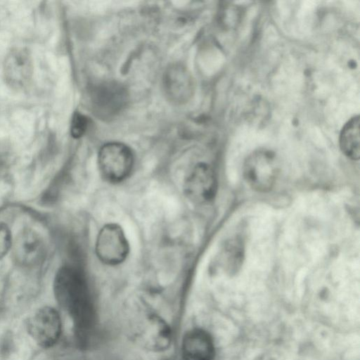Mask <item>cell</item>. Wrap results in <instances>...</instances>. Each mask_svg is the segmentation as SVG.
Instances as JSON below:
<instances>
[{
	"label": "cell",
	"instance_id": "cell-1",
	"mask_svg": "<svg viewBox=\"0 0 360 360\" xmlns=\"http://www.w3.org/2000/svg\"><path fill=\"white\" fill-rule=\"evenodd\" d=\"M54 293L59 304L79 330L90 328L94 309L86 281L82 272L72 266L62 267L56 274Z\"/></svg>",
	"mask_w": 360,
	"mask_h": 360
},
{
	"label": "cell",
	"instance_id": "cell-2",
	"mask_svg": "<svg viewBox=\"0 0 360 360\" xmlns=\"http://www.w3.org/2000/svg\"><path fill=\"white\" fill-rule=\"evenodd\" d=\"M279 171L274 153L258 150L252 153L243 165V176L247 184L255 191L265 193L273 188Z\"/></svg>",
	"mask_w": 360,
	"mask_h": 360
},
{
	"label": "cell",
	"instance_id": "cell-3",
	"mask_svg": "<svg viewBox=\"0 0 360 360\" xmlns=\"http://www.w3.org/2000/svg\"><path fill=\"white\" fill-rule=\"evenodd\" d=\"M134 164L131 149L124 143L111 142L103 145L98 154L101 174L108 181L119 183L129 176Z\"/></svg>",
	"mask_w": 360,
	"mask_h": 360
},
{
	"label": "cell",
	"instance_id": "cell-4",
	"mask_svg": "<svg viewBox=\"0 0 360 360\" xmlns=\"http://www.w3.org/2000/svg\"><path fill=\"white\" fill-rule=\"evenodd\" d=\"M129 251V243L120 226L110 223L101 228L96 242V253L101 262L117 265L125 260Z\"/></svg>",
	"mask_w": 360,
	"mask_h": 360
},
{
	"label": "cell",
	"instance_id": "cell-5",
	"mask_svg": "<svg viewBox=\"0 0 360 360\" xmlns=\"http://www.w3.org/2000/svg\"><path fill=\"white\" fill-rule=\"evenodd\" d=\"M28 333L39 346L49 348L58 340L61 334V319L58 311L44 307L31 316L27 323Z\"/></svg>",
	"mask_w": 360,
	"mask_h": 360
},
{
	"label": "cell",
	"instance_id": "cell-6",
	"mask_svg": "<svg viewBox=\"0 0 360 360\" xmlns=\"http://www.w3.org/2000/svg\"><path fill=\"white\" fill-rule=\"evenodd\" d=\"M186 197L197 204L206 203L215 196L217 190V177L207 164H197L185 181L184 186Z\"/></svg>",
	"mask_w": 360,
	"mask_h": 360
},
{
	"label": "cell",
	"instance_id": "cell-7",
	"mask_svg": "<svg viewBox=\"0 0 360 360\" xmlns=\"http://www.w3.org/2000/svg\"><path fill=\"white\" fill-rule=\"evenodd\" d=\"M32 72V60L29 51L23 48L12 49L4 65L6 82L12 88H22L30 82Z\"/></svg>",
	"mask_w": 360,
	"mask_h": 360
},
{
	"label": "cell",
	"instance_id": "cell-8",
	"mask_svg": "<svg viewBox=\"0 0 360 360\" xmlns=\"http://www.w3.org/2000/svg\"><path fill=\"white\" fill-rule=\"evenodd\" d=\"M12 246L14 257L21 265H36L43 259L45 255L43 239L38 233L30 229L22 230Z\"/></svg>",
	"mask_w": 360,
	"mask_h": 360
},
{
	"label": "cell",
	"instance_id": "cell-9",
	"mask_svg": "<svg viewBox=\"0 0 360 360\" xmlns=\"http://www.w3.org/2000/svg\"><path fill=\"white\" fill-rule=\"evenodd\" d=\"M184 360H213L214 346L210 334L196 328L188 331L182 341Z\"/></svg>",
	"mask_w": 360,
	"mask_h": 360
},
{
	"label": "cell",
	"instance_id": "cell-10",
	"mask_svg": "<svg viewBox=\"0 0 360 360\" xmlns=\"http://www.w3.org/2000/svg\"><path fill=\"white\" fill-rule=\"evenodd\" d=\"M143 330L142 339L147 347L153 350L166 349L171 341V330L165 321L157 316H151Z\"/></svg>",
	"mask_w": 360,
	"mask_h": 360
},
{
	"label": "cell",
	"instance_id": "cell-11",
	"mask_svg": "<svg viewBox=\"0 0 360 360\" xmlns=\"http://www.w3.org/2000/svg\"><path fill=\"white\" fill-rule=\"evenodd\" d=\"M191 80L182 67L173 66L165 74V86L169 96L176 101H184L190 95Z\"/></svg>",
	"mask_w": 360,
	"mask_h": 360
},
{
	"label": "cell",
	"instance_id": "cell-12",
	"mask_svg": "<svg viewBox=\"0 0 360 360\" xmlns=\"http://www.w3.org/2000/svg\"><path fill=\"white\" fill-rule=\"evenodd\" d=\"M359 116L351 118L343 127L340 136V146L342 153L352 160L360 157Z\"/></svg>",
	"mask_w": 360,
	"mask_h": 360
},
{
	"label": "cell",
	"instance_id": "cell-13",
	"mask_svg": "<svg viewBox=\"0 0 360 360\" xmlns=\"http://www.w3.org/2000/svg\"><path fill=\"white\" fill-rule=\"evenodd\" d=\"M241 240L237 238L228 240L224 250V262L226 270L234 274L240 268L244 256Z\"/></svg>",
	"mask_w": 360,
	"mask_h": 360
},
{
	"label": "cell",
	"instance_id": "cell-14",
	"mask_svg": "<svg viewBox=\"0 0 360 360\" xmlns=\"http://www.w3.org/2000/svg\"><path fill=\"white\" fill-rule=\"evenodd\" d=\"M96 94V102L98 106L108 109H116L122 104L123 91L120 87L114 84L104 86Z\"/></svg>",
	"mask_w": 360,
	"mask_h": 360
},
{
	"label": "cell",
	"instance_id": "cell-15",
	"mask_svg": "<svg viewBox=\"0 0 360 360\" xmlns=\"http://www.w3.org/2000/svg\"><path fill=\"white\" fill-rule=\"evenodd\" d=\"M87 127L86 117L79 112H75L70 127V133L74 138H79L84 134Z\"/></svg>",
	"mask_w": 360,
	"mask_h": 360
},
{
	"label": "cell",
	"instance_id": "cell-16",
	"mask_svg": "<svg viewBox=\"0 0 360 360\" xmlns=\"http://www.w3.org/2000/svg\"><path fill=\"white\" fill-rule=\"evenodd\" d=\"M12 248V237L9 228L0 222V259L4 257Z\"/></svg>",
	"mask_w": 360,
	"mask_h": 360
}]
</instances>
